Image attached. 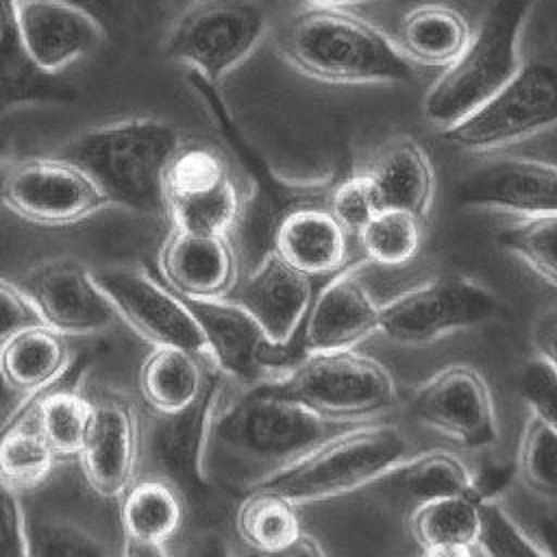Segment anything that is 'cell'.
Listing matches in <instances>:
<instances>
[{
    "label": "cell",
    "mask_w": 557,
    "mask_h": 557,
    "mask_svg": "<svg viewBox=\"0 0 557 557\" xmlns=\"http://www.w3.org/2000/svg\"><path fill=\"white\" fill-rule=\"evenodd\" d=\"M281 57L300 74L333 85L413 83V63L396 41L344 7L311 4L285 20Z\"/></svg>",
    "instance_id": "1"
},
{
    "label": "cell",
    "mask_w": 557,
    "mask_h": 557,
    "mask_svg": "<svg viewBox=\"0 0 557 557\" xmlns=\"http://www.w3.org/2000/svg\"><path fill=\"white\" fill-rule=\"evenodd\" d=\"M176 128L152 117L100 124L72 137L57 157L78 165L109 207L165 215L163 176L178 150Z\"/></svg>",
    "instance_id": "2"
},
{
    "label": "cell",
    "mask_w": 557,
    "mask_h": 557,
    "mask_svg": "<svg viewBox=\"0 0 557 557\" xmlns=\"http://www.w3.org/2000/svg\"><path fill=\"white\" fill-rule=\"evenodd\" d=\"M409 455L411 444L396 424H357L274 468L250 487L278 492L296 505L315 503L370 487Z\"/></svg>",
    "instance_id": "3"
},
{
    "label": "cell",
    "mask_w": 557,
    "mask_h": 557,
    "mask_svg": "<svg viewBox=\"0 0 557 557\" xmlns=\"http://www.w3.org/2000/svg\"><path fill=\"white\" fill-rule=\"evenodd\" d=\"M535 0H492L461 54L422 100V115L444 131L500 91L522 65L520 33Z\"/></svg>",
    "instance_id": "4"
},
{
    "label": "cell",
    "mask_w": 557,
    "mask_h": 557,
    "mask_svg": "<svg viewBox=\"0 0 557 557\" xmlns=\"http://www.w3.org/2000/svg\"><path fill=\"white\" fill-rule=\"evenodd\" d=\"M337 422L261 381L248 385L231 405L215 409L209 440L235 455L278 468L350 426L337 429Z\"/></svg>",
    "instance_id": "5"
},
{
    "label": "cell",
    "mask_w": 557,
    "mask_h": 557,
    "mask_svg": "<svg viewBox=\"0 0 557 557\" xmlns=\"http://www.w3.org/2000/svg\"><path fill=\"white\" fill-rule=\"evenodd\" d=\"M557 126V54L522 61L513 78L485 104L440 131L468 152H498Z\"/></svg>",
    "instance_id": "6"
},
{
    "label": "cell",
    "mask_w": 557,
    "mask_h": 557,
    "mask_svg": "<svg viewBox=\"0 0 557 557\" xmlns=\"http://www.w3.org/2000/svg\"><path fill=\"white\" fill-rule=\"evenodd\" d=\"M189 83L207 104V111L211 113L220 135L226 139V146L252 178V185H255L252 198L244 202L242 218L235 231L242 237V246L246 248L248 255H255V263H257L272 248V233L278 220L287 211L298 207L326 205L333 181L300 183V181H285L278 174H274L268 161L252 148V144L235 122L222 94L218 91V85L198 76L196 72H189Z\"/></svg>",
    "instance_id": "7"
},
{
    "label": "cell",
    "mask_w": 557,
    "mask_h": 557,
    "mask_svg": "<svg viewBox=\"0 0 557 557\" xmlns=\"http://www.w3.org/2000/svg\"><path fill=\"white\" fill-rule=\"evenodd\" d=\"M268 383L278 394L344 422L374 416L396 400V383L385 366L352 348L307 352Z\"/></svg>",
    "instance_id": "8"
},
{
    "label": "cell",
    "mask_w": 557,
    "mask_h": 557,
    "mask_svg": "<svg viewBox=\"0 0 557 557\" xmlns=\"http://www.w3.org/2000/svg\"><path fill=\"white\" fill-rule=\"evenodd\" d=\"M268 30L257 0H191L163 39V54L198 76L220 83L246 61Z\"/></svg>",
    "instance_id": "9"
},
{
    "label": "cell",
    "mask_w": 557,
    "mask_h": 557,
    "mask_svg": "<svg viewBox=\"0 0 557 557\" xmlns=\"http://www.w3.org/2000/svg\"><path fill=\"white\" fill-rule=\"evenodd\" d=\"M163 198L174 228L207 235L231 237L244 209L224 154L205 144L178 146L163 176Z\"/></svg>",
    "instance_id": "10"
},
{
    "label": "cell",
    "mask_w": 557,
    "mask_h": 557,
    "mask_svg": "<svg viewBox=\"0 0 557 557\" xmlns=\"http://www.w3.org/2000/svg\"><path fill=\"white\" fill-rule=\"evenodd\" d=\"M496 298L463 276H442L416 285L379 305V333L403 346H422L483 324Z\"/></svg>",
    "instance_id": "11"
},
{
    "label": "cell",
    "mask_w": 557,
    "mask_h": 557,
    "mask_svg": "<svg viewBox=\"0 0 557 557\" xmlns=\"http://www.w3.org/2000/svg\"><path fill=\"white\" fill-rule=\"evenodd\" d=\"M0 202L41 226L78 224L109 207L96 183L63 157L24 159L4 170Z\"/></svg>",
    "instance_id": "12"
},
{
    "label": "cell",
    "mask_w": 557,
    "mask_h": 557,
    "mask_svg": "<svg viewBox=\"0 0 557 557\" xmlns=\"http://www.w3.org/2000/svg\"><path fill=\"white\" fill-rule=\"evenodd\" d=\"M109 296L117 318L152 346H176L209 361L198 322L157 272L133 268H107L91 272ZM211 363V361H209Z\"/></svg>",
    "instance_id": "13"
},
{
    "label": "cell",
    "mask_w": 557,
    "mask_h": 557,
    "mask_svg": "<svg viewBox=\"0 0 557 557\" xmlns=\"http://www.w3.org/2000/svg\"><path fill=\"white\" fill-rule=\"evenodd\" d=\"M224 374L211 366L200 396L181 411L157 413L148 426L150 457L159 476L172 483L185 503H202L211 487L205 474V450L209 446V429L220 403Z\"/></svg>",
    "instance_id": "14"
},
{
    "label": "cell",
    "mask_w": 557,
    "mask_h": 557,
    "mask_svg": "<svg viewBox=\"0 0 557 557\" xmlns=\"http://www.w3.org/2000/svg\"><path fill=\"white\" fill-rule=\"evenodd\" d=\"M413 413L426 426L466 448L498 442V418L485 379L470 366H446L413 396Z\"/></svg>",
    "instance_id": "15"
},
{
    "label": "cell",
    "mask_w": 557,
    "mask_h": 557,
    "mask_svg": "<svg viewBox=\"0 0 557 557\" xmlns=\"http://www.w3.org/2000/svg\"><path fill=\"white\" fill-rule=\"evenodd\" d=\"M492 154L472 168L457 185V200L466 207L513 213L518 218L557 213V163Z\"/></svg>",
    "instance_id": "16"
},
{
    "label": "cell",
    "mask_w": 557,
    "mask_h": 557,
    "mask_svg": "<svg viewBox=\"0 0 557 557\" xmlns=\"http://www.w3.org/2000/svg\"><path fill=\"white\" fill-rule=\"evenodd\" d=\"M44 324L61 335H94L120 318L94 274L76 261H50L20 283Z\"/></svg>",
    "instance_id": "17"
},
{
    "label": "cell",
    "mask_w": 557,
    "mask_h": 557,
    "mask_svg": "<svg viewBox=\"0 0 557 557\" xmlns=\"http://www.w3.org/2000/svg\"><path fill=\"white\" fill-rule=\"evenodd\" d=\"M139 453L141 424L135 407L120 396L91 400V420L78 453L89 487L104 498H120L135 481Z\"/></svg>",
    "instance_id": "18"
},
{
    "label": "cell",
    "mask_w": 557,
    "mask_h": 557,
    "mask_svg": "<svg viewBox=\"0 0 557 557\" xmlns=\"http://www.w3.org/2000/svg\"><path fill=\"white\" fill-rule=\"evenodd\" d=\"M361 263L333 272V278L311 298L300 335L307 352L355 348L379 333V305L361 281Z\"/></svg>",
    "instance_id": "19"
},
{
    "label": "cell",
    "mask_w": 557,
    "mask_h": 557,
    "mask_svg": "<svg viewBox=\"0 0 557 557\" xmlns=\"http://www.w3.org/2000/svg\"><path fill=\"white\" fill-rule=\"evenodd\" d=\"M309 278V274L270 248L248 276L235 283L228 298L255 318L270 342L285 344L300 331L311 305L313 292Z\"/></svg>",
    "instance_id": "20"
},
{
    "label": "cell",
    "mask_w": 557,
    "mask_h": 557,
    "mask_svg": "<svg viewBox=\"0 0 557 557\" xmlns=\"http://www.w3.org/2000/svg\"><path fill=\"white\" fill-rule=\"evenodd\" d=\"M17 22L28 59L48 74L96 50L107 33L98 17L63 0H17Z\"/></svg>",
    "instance_id": "21"
},
{
    "label": "cell",
    "mask_w": 557,
    "mask_h": 557,
    "mask_svg": "<svg viewBox=\"0 0 557 557\" xmlns=\"http://www.w3.org/2000/svg\"><path fill=\"white\" fill-rule=\"evenodd\" d=\"M181 298L202 331L209 361L224 376H231L246 387L270 379L263 368V352L270 339L242 305L228 296Z\"/></svg>",
    "instance_id": "22"
},
{
    "label": "cell",
    "mask_w": 557,
    "mask_h": 557,
    "mask_svg": "<svg viewBox=\"0 0 557 557\" xmlns=\"http://www.w3.org/2000/svg\"><path fill=\"white\" fill-rule=\"evenodd\" d=\"M157 276L189 298H222L237 283V255L226 235L172 228L159 250Z\"/></svg>",
    "instance_id": "23"
},
{
    "label": "cell",
    "mask_w": 557,
    "mask_h": 557,
    "mask_svg": "<svg viewBox=\"0 0 557 557\" xmlns=\"http://www.w3.org/2000/svg\"><path fill=\"white\" fill-rule=\"evenodd\" d=\"M348 237L326 205H307L287 211L278 220L272 233V250L300 272L322 276L344 268Z\"/></svg>",
    "instance_id": "24"
},
{
    "label": "cell",
    "mask_w": 557,
    "mask_h": 557,
    "mask_svg": "<svg viewBox=\"0 0 557 557\" xmlns=\"http://www.w3.org/2000/svg\"><path fill=\"white\" fill-rule=\"evenodd\" d=\"M122 533L126 555H161L165 544L181 531L185 498L161 476L133 481L122 492Z\"/></svg>",
    "instance_id": "25"
},
{
    "label": "cell",
    "mask_w": 557,
    "mask_h": 557,
    "mask_svg": "<svg viewBox=\"0 0 557 557\" xmlns=\"http://www.w3.org/2000/svg\"><path fill=\"white\" fill-rule=\"evenodd\" d=\"M379 207H392L424 218L429 213L435 174L429 154L413 137L389 139L366 168Z\"/></svg>",
    "instance_id": "26"
},
{
    "label": "cell",
    "mask_w": 557,
    "mask_h": 557,
    "mask_svg": "<svg viewBox=\"0 0 557 557\" xmlns=\"http://www.w3.org/2000/svg\"><path fill=\"white\" fill-rule=\"evenodd\" d=\"M76 98L72 85L39 70L26 54L17 0H0V111L33 104H65Z\"/></svg>",
    "instance_id": "27"
},
{
    "label": "cell",
    "mask_w": 557,
    "mask_h": 557,
    "mask_svg": "<svg viewBox=\"0 0 557 557\" xmlns=\"http://www.w3.org/2000/svg\"><path fill=\"white\" fill-rule=\"evenodd\" d=\"M472 35L468 17L442 2H418L398 22L396 46L411 61L426 67L444 70L466 48Z\"/></svg>",
    "instance_id": "28"
},
{
    "label": "cell",
    "mask_w": 557,
    "mask_h": 557,
    "mask_svg": "<svg viewBox=\"0 0 557 557\" xmlns=\"http://www.w3.org/2000/svg\"><path fill=\"white\" fill-rule=\"evenodd\" d=\"M479 498L457 494L413 505L409 529L422 546V553L437 557L474 555L479 535Z\"/></svg>",
    "instance_id": "29"
},
{
    "label": "cell",
    "mask_w": 557,
    "mask_h": 557,
    "mask_svg": "<svg viewBox=\"0 0 557 557\" xmlns=\"http://www.w3.org/2000/svg\"><path fill=\"white\" fill-rule=\"evenodd\" d=\"M205 361L176 346H152L139 368V392L148 407L157 413H174L191 405L211 370Z\"/></svg>",
    "instance_id": "30"
},
{
    "label": "cell",
    "mask_w": 557,
    "mask_h": 557,
    "mask_svg": "<svg viewBox=\"0 0 557 557\" xmlns=\"http://www.w3.org/2000/svg\"><path fill=\"white\" fill-rule=\"evenodd\" d=\"M372 485H383L394 496L413 505L440 496H481L468 466L446 450L409 455Z\"/></svg>",
    "instance_id": "31"
},
{
    "label": "cell",
    "mask_w": 557,
    "mask_h": 557,
    "mask_svg": "<svg viewBox=\"0 0 557 557\" xmlns=\"http://www.w3.org/2000/svg\"><path fill=\"white\" fill-rule=\"evenodd\" d=\"M70 366L65 335L48 324L17 333L0 348V374L4 383L22 394L54 383Z\"/></svg>",
    "instance_id": "32"
},
{
    "label": "cell",
    "mask_w": 557,
    "mask_h": 557,
    "mask_svg": "<svg viewBox=\"0 0 557 557\" xmlns=\"http://www.w3.org/2000/svg\"><path fill=\"white\" fill-rule=\"evenodd\" d=\"M87 366L85 355L70 361L65 376L52 385L35 407L33 420L57 457H78L91 420V400L81 396L72 385Z\"/></svg>",
    "instance_id": "33"
},
{
    "label": "cell",
    "mask_w": 557,
    "mask_h": 557,
    "mask_svg": "<svg viewBox=\"0 0 557 557\" xmlns=\"http://www.w3.org/2000/svg\"><path fill=\"white\" fill-rule=\"evenodd\" d=\"M235 529L244 544L268 555H289L305 533L296 503L263 487H248L235 513Z\"/></svg>",
    "instance_id": "34"
},
{
    "label": "cell",
    "mask_w": 557,
    "mask_h": 557,
    "mask_svg": "<svg viewBox=\"0 0 557 557\" xmlns=\"http://www.w3.org/2000/svg\"><path fill=\"white\" fill-rule=\"evenodd\" d=\"M57 453L35 420L0 426V476L17 490H30L50 476Z\"/></svg>",
    "instance_id": "35"
},
{
    "label": "cell",
    "mask_w": 557,
    "mask_h": 557,
    "mask_svg": "<svg viewBox=\"0 0 557 557\" xmlns=\"http://www.w3.org/2000/svg\"><path fill=\"white\" fill-rule=\"evenodd\" d=\"M366 261L381 268L407 265L420 250V218L403 209H379L357 233Z\"/></svg>",
    "instance_id": "36"
},
{
    "label": "cell",
    "mask_w": 557,
    "mask_h": 557,
    "mask_svg": "<svg viewBox=\"0 0 557 557\" xmlns=\"http://www.w3.org/2000/svg\"><path fill=\"white\" fill-rule=\"evenodd\" d=\"M496 242L557 287V213L518 218L496 235Z\"/></svg>",
    "instance_id": "37"
},
{
    "label": "cell",
    "mask_w": 557,
    "mask_h": 557,
    "mask_svg": "<svg viewBox=\"0 0 557 557\" xmlns=\"http://www.w3.org/2000/svg\"><path fill=\"white\" fill-rule=\"evenodd\" d=\"M518 472L533 494L557 498V431L533 411H529L522 429Z\"/></svg>",
    "instance_id": "38"
},
{
    "label": "cell",
    "mask_w": 557,
    "mask_h": 557,
    "mask_svg": "<svg viewBox=\"0 0 557 557\" xmlns=\"http://www.w3.org/2000/svg\"><path fill=\"white\" fill-rule=\"evenodd\" d=\"M28 527L30 555L39 557H102L113 550L91 531L54 516H39Z\"/></svg>",
    "instance_id": "39"
},
{
    "label": "cell",
    "mask_w": 557,
    "mask_h": 557,
    "mask_svg": "<svg viewBox=\"0 0 557 557\" xmlns=\"http://www.w3.org/2000/svg\"><path fill=\"white\" fill-rule=\"evenodd\" d=\"M476 553L492 557H542L544 548L527 535L494 498H479Z\"/></svg>",
    "instance_id": "40"
},
{
    "label": "cell",
    "mask_w": 557,
    "mask_h": 557,
    "mask_svg": "<svg viewBox=\"0 0 557 557\" xmlns=\"http://www.w3.org/2000/svg\"><path fill=\"white\" fill-rule=\"evenodd\" d=\"M326 209L346 228L348 235H357L366 222L381 209L374 187L366 170L333 183L326 200Z\"/></svg>",
    "instance_id": "41"
},
{
    "label": "cell",
    "mask_w": 557,
    "mask_h": 557,
    "mask_svg": "<svg viewBox=\"0 0 557 557\" xmlns=\"http://www.w3.org/2000/svg\"><path fill=\"white\" fill-rule=\"evenodd\" d=\"M28 527L20 490L0 476V557H26Z\"/></svg>",
    "instance_id": "42"
},
{
    "label": "cell",
    "mask_w": 557,
    "mask_h": 557,
    "mask_svg": "<svg viewBox=\"0 0 557 557\" xmlns=\"http://www.w3.org/2000/svg\"><path fill=\"white\" fill-rule=\"evenodd\" d=\"M520 392L529 411L544 418L557 431V372L542 359H531L522 370Z\"/></svg>",
    "instance_id": "43"
},
{
    "label": "cell",
    "mask_w": 557,
    "mask_h": 557,
    "mask_svg": "<svg viewBox=\"0 0 557 557\" xmlns=\"http://www.w3.org/2000/svg\"><path fill=\"white\" fill-rule=\"evenodd\" d=\"M37 324H44V320L22 285L0 278V348L17 333Z\"/></svg>",
    "instance_id": "44"
},
{
    "label": "cell",
    "mask_w": 557,
    "mask_h": 557,
    "mask_svg": "<svg viewBox=\"0 0 557 557\" xmlns=\"http://www.w3.org/2000/svg\"><path fill=\"white\" fill-rule=\"evenodd\" d=\"M531 344L535 357L542 359L553 372H557V309L546 311L531 331Z\"/></svg>",
    "instance_id": "45"
},
{
    "label": "cell",
    "mask_w": 557,
    "mask_h": 557,
    "mask_svg": "<svg viewBox=\"0 0 557 557\" xmlns=\"http://www.w3.org/2000/svg\"><path fill=\"white\" fill-rule=\"evenodd\" d=\"M63 2H72V4L89 11L94 17H98V22L104 26V30L109 26L120 24L126 15L124 0H63Z\"/></svg>",
    "instance_id": "46"
},
{
    "label": "cell",
    "mask_w": 557,
    "mask_h": 557,
    "mask_svg": "<svg viewBox=\"0 0 557 557\" xmlns=\"http://www.w3.org/2000/svg\"><path fill=\"white\" fill-rule=\"evenodd\" d=\"M542 540H544V542H548V546H544V553L548 555L550 546H553V544H557V522L546 520V522L542 524Z\"/></svg>",
    "instance_id": "47"
},
{
    "label": "cell",
    "mask_w": 557,
    "mask_h": 557,
    "mask_svg": "<svg viewBox=\"0 0 557 557\" xmlns=\"http://www.w3.org/2000/svg\"><path fill=\"white\" fill-rule=\"evenodd\" d=\"M311 4H324V7H348V4H361L368 0H307Z\"/></svg>",
    "instance_id": "48"
},
{
    "label": "cell",
    "mask_w": 557,
    "mask_h": 557,
    "mask_svg": "<svg viewBox=\"0 0 557 557\" xmlns=\"http://www.w3.org/2000/svg\"><path fill=\"white\" fill-rule=\"evenodd\" d=\"M9 392H11V387L4 383V379H2V374H0V400H4V398L9 396Z\"/></svg>",
    "instance_id": "49"
},
{
    "label": "cell",
    "mask_w": 557,
    "mask_h": 557,
    "mask_svg": "<svg viewBox=\"0 0 557 557\" xmlns=\"http://www.w3.org/2000/svg\"><path fill=\"white\" fill-rule=\"evenodd\" d=\"M176 2H183V7L187 4V2H191V0H176Z\"/></svg>",
    "instance_id": "50"
},
{
    "label": "cell",
    "mask_w": 557,
    "mask_h": 557,
    "mask_svg": "<svg viewBox=\"0 0 557 557\" xmlns=\"http://www.w3.org/2000/svg\"><path fill=\"white\" fill-rule=\"evenodd\" d=\"M411 2H431V0H411Z\"/></svg>",
    "instance_id": "51"
},
{
    "label": "cell",
    "mask_w": 557,
    "mask_h": 557,
    "mask_svg": "<svg viewBox=\"0 0 557 557\" xmlns=\"http://www.w3.org/2000/svg\"><path fill=\"white\" fill-rule=\"evenodd\" d=\"M2 150H4V144H2V141H0V154H2Z\"/></svg>",
    "instance_id": "52"
}]
</instances>
